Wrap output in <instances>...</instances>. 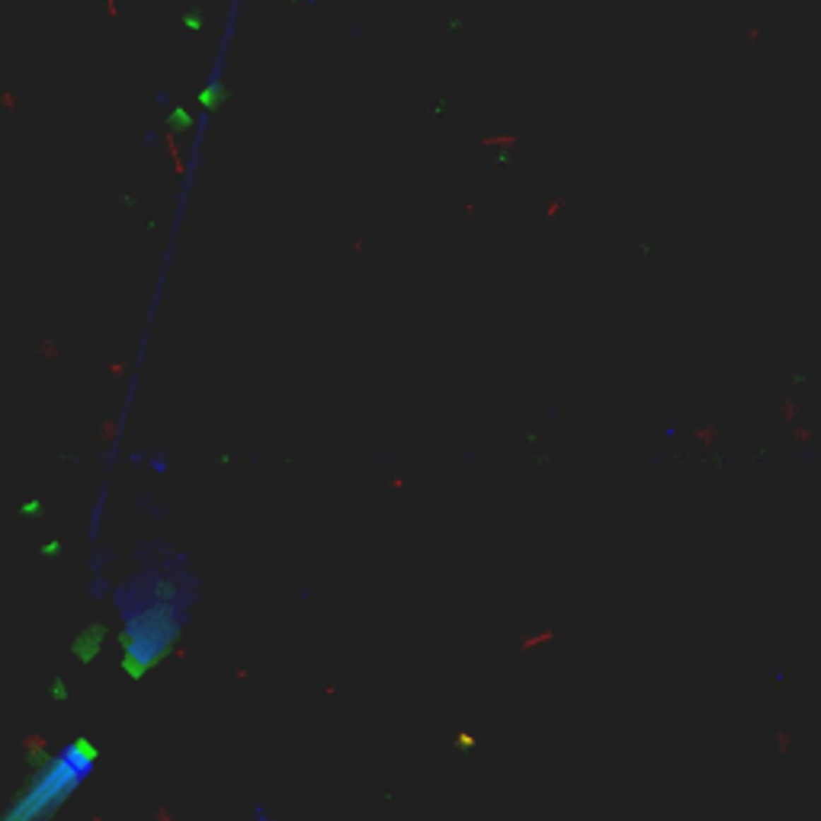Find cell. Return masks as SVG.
Here are the masks:
<instances>
[{"mask_svg": "<svg viewBox=\"0 0 821 821\" xmlns=\"http://www.w3.org/2000/svg\"><path fill=\"white\" fill-rule=\"evenodd\" d=\"M199 600V578L180 555H170L167 565H138L116 587L119 629L126 645V661L135 668L160 661L183 635L189 613Z\"/></svg>", "mask_w": 821, "mask_h": 821, "instance_id": "cell-1", "label": "cell"}, {"mask_svg": "<svg viewBox=\"0 0 821 821\" xmlns=\"http://www.w3.org/2000/svg\"><path fill=\"white\" fill-rule=\"evenodd\" d=\"M93 776V760L84 748H64L55 760L42 767L29 779V786L16 793V799L0 815V821H45V815H55L71 799L74 789H81Z\"/></svg>", "mask_w": 821, "mask_h": 821, "instance_id": "cell-2", "label": "cell"}]
</instances>
